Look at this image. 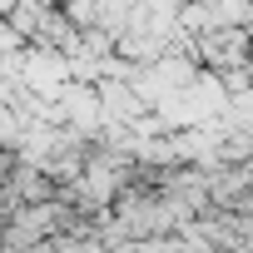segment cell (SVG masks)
<instances>
[{
  "label": "cell",
  "instance_id": "1",
  "mask_svg": "<svg viewBox=\"0 0 253 253\" xmlns=\"http://www.w3.org/2000/svg\"><path fill=\"white\" fill-rule=\"evenodd\" d=\"M248 253H253V248H248Z\"/></svg>",
  "mask_w": 253,
  "mask_h": 253
}]
</instances>
